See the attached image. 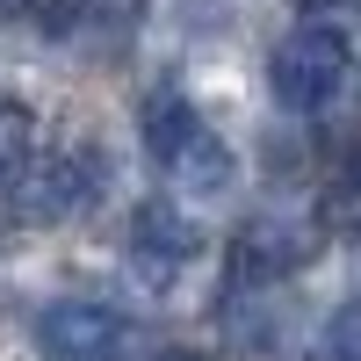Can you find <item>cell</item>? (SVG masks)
Here are the masks:
<instances>
[{"mask_svg":"<svg viewBox=\"0 0 361 361\" xmlns=\"http://www.w3.org/2000/svg\"><path fill=\"white\" fill-rule=\"evenodd\" d=\"M137 130H145V159H152L159 180H173L180 195H224L231 188V152H224V137L202 123V109L188 94H152Z\"/></svg>","mask_w":361,"mask_h":361,"instance_id":"cell-1","label":"cell"},{"mask_svg":"<svg viewBox=\"0 0 361 361\" xmlns=\"http://www.w3.org/2000/svg\"><path fill=\"white\" fill-rule=\"evenodd\" d=\"M275 102L282 109H296V116H318L325 102L347 87V73H354V44H347V29L340 22H296L289 37L275 44Z\"/></svg>","mask_w":361,"mask_h":361,"instance_id":"cell-2","label":"cell"},{"mask_svg":"<svg viewBox=\"0 0 361 361\" xmlns=\"http://www.w3.org/2000/svg\"><path fill=\"white\" fill-rule=\"evenodd\" d=\"M318 224L304 217H253L231 231V282H282L296 267H311Z\"/></svg>","mask_w":361,"mask_h":361,"instance_id":"cell-3","label":"cell"},{"mask_svg":"<svg viewBox=\"0 0 361 361\" xmlns=\"http://www.w3.org/2000/svg\"><path fill=\"white\" fill-rule=\"evenodd\" d=\"M195 246H202V231L173 209V195H152V202L130 209V267H137L152 289H166L180 267L195 260Z\"/></svg>","mask_w":361,"mask_h":361,"instance_id":"cell-4","label":"cell"},{"mask_svg":"<svg viewBox=\"0 0 361 361\" xmlns=\"http://www.w3.org/2000/svg\"><path fill=\"white\" fill-rule=\"evenodd\" d=\"M37 347L51 361H123L130 325L116 311H102V304H51L37 318Z\"/></svg>","mask_w":361,"mask_h":361,"instance_id":"cell-5","label":"cell"},{"mask_svg":"<svg viewBox=\"0 0 361 361\" xmlns=\"http://www.w3.org/2000/svg\"><path fill=\"white\" fill-rule=\"evenodd\" d=\"M8 195H15V209L29 224H66V217H80V209L94 202V166L80 152H58L44 166H29L22 188H8Z\"/></svg>","mask_w":361,"mask_h":361,"instance_id":"cell-6","label":"cell"},{"mask_svg":"<svg viewBox=\"0 0 361 361\" xmlns=\"http://www.w3.org/2000/svg\"><path fill=\"white\" fill-rule=\"evenodd\" d=\"M37 166V116L22 102H0V180H22Z\"/></svg>","mask_w":361,"mask_h":361,"instance_id":"cell-7","label":"cell"},{"mask_svg":"<svg viewBox=\"0 0 361 361\" xmlns=\"http://www.w3.org/2000/svg\"><path fill=\"white\" fill-rule=\"evenodd\" d=\"M325 224L333 231H354L361 238V145L340 159V173H333V188H325Z\"/></svg>","mask_w":361,"mask_h":361,"instance_id":"cell-8","label":"cell"},{"mask_svg":"<svg viewBox=\"0 0 361 361\" xmlns=\"http://www.w3.org/2000/svg\"><path fill=\"white\" fill-rule=\"evenodd\" d=\"M311 361H361V304L333 311V325L318 333V354Z\"/></svg>","mask_w":361,"mask_h":361,"instance_id":"cell-9","label":"cell"},{"mask_svg":"<svg viewBox=\"0 0 361 361\" xmlns=\"http://www.w3.org/2000/svg\"><path fill=\"white\" fill-rule=\"evenodd\" d=\"M159 361H209V354H195V347H173V354H159Z\"/></svg>","mask_w":361,"mask_h":361,"instance_id":"cell-10","label":"cell"}]
</instances>
